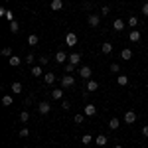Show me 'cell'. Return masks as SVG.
Returning <instances> with one entry per match:
<instances>
[{
	"label": "cell",
	"mask_w": 148,
	"mask_h": 148,
	"mask_svg": "<svg viewBox=\"0 0 148 148\" xmlns=\"http://www.w3.org/2000/svg\"><path fill=\"white\" fill-rule=\"evenodd\" d=\"M38 61H40V65L44 67V65H47V63H49V56H42L40 59H38Z\"/></svg>",
	"instance_id": "obj_30"
},
{
	"label": "cell",
	"mask_w": 148,
	"mask_h": 148,
	"mask_svg": "<svg viewBox=\"0 0 148 148\" xmlns=\"http://www.w3.org/2000/svg\"><path fill=\"white\" fill-rule=\"evenodd\" d=\"M51 99L53 101H61L63 99V89H53L51 91Z\"/></svg>",
	"instance_id": "obj_15"
},
{
	"label": "cell",
	"mask_w": 148,
	"mask_h": 148,
	"mask_svg": "<svg viewBox=\"0 0 148 148\" xmlns=\"http://www.w3.org/2000/svg\"><path fill=\"white\" fill-rule=\"evenodd\" d=\"M10 32H12V34H18V32H20V24L16 22V20L10 22Z\"/></svg>",
	"instance_id": "obj_26"
},
{
	"label": "cell",
	"mask_w": 148,
	"mask_h": 148,
	"mask_svg": "<svg viewBox=\"0 0 148 148\" xmlns=\"http://www.w3.org/2000/svg\"><path fill=\"white\" fill-rule=\"evenodd\" d=\"M30 73H32V75H34V77H40V75H42V73H44V67H42V65H34V67H32V71H30Z\"/></svg>",
	"instance_id": "obj_20"
},
{
	"label": "cell",
	"mask_w": 148,
	"mask_h": 148,
	"mask_svg": "<svg viewBox=\"0 0 148 148\" xmlns=\"http://www.w3.org/2000/svg\"><path fill=\"white\" fill-rule=\"evenodd\" d=\"M38 44H40V38H38L36 34L28 36V46H38Z\"/></svg>",
	"instance_id": "obj_19"
},
{
	"label": "cell",
	"mask_w": 148,
	"mask_h": 148,
	"mask_svg": "<svg viewBox=\"0 0 148 148\" xmlns=\"http://www.w3.org/2000/svg\"><path fill=\"white\" fill-rule=\"evenodd\" d=\"M109 12H111V8H109V6H103V8H101V14H103V16H109Z\"/></svg>",
	"instance_id": "obj_38"
},
{
	"label": "cell",
	"mask_w": 148,
	"mask_h": 148,
	"mask_svg": "<svg viewBox=\"0 0 148 148\" xmlns=\"http://www.w3.org/2000/svg\"><path fill=\"white\" fill-rule=\"evenodd\" d=\"M111 71H113V73H119V71H121V65H119V63H111Z\"/></svg>",
	"instance_id": "obj_36"
},
{
	"label": "cell",
	"mask_w": 148,
	"mask_h": 148,
	"mask_svg": "<svg viewBox=\"0 0 148 148\" xmlns=\"http://www.w3.org/2000/svg\"><path fill=\"white\" fill-rule=\"evenodd\" d=\"M132 57V49H128V47H125L123 51H121V59H125V61H128Z\"/></svg>",
	"instance_id": "obj_17"
},
{
	"label": "cell",
	"mask_w": 148,
	"mask_h": 148,
	"mask_svg": "<svg viewBox=\"0 0 148 148\" xmlns=\"http://www.w3.org/2000/svg\"><path fill=\"white\" fill-rule=\"evenodd\" d=\"M75 44H77V36H75V32H69V34L65 36V46L73 47Z\"/></svg>",
	"instance_id": "obj_8"
},
{
	"label": "cell",
	"mask_w": 148,
	"mask_h": 148,
	"mask_svg": "<svg viewBox=\"0 0 148 148\" xmlns=\"http://www.w3.org/2000/svg\"><path fill=\"white\" fill-rule=\"evenodd\" d=\"M140 38H142L140 30H130V34H128V40L130 42H140Z\"/></svg>",
	"instance_id": "obj_11"
},
{
	"label": "cell",
	"mask_w": 148,
	"mask_h": 148,
	"mask_svg": "<svg viewBox=\"0 0 148 148\" xmlns=\"http://www.w3.org/2000/svg\"><path fill=\"white\" fill-rule=\"evenodd\" d=\"M107 140H109V138L105 136V134H99V136H95V142H97L99 146H105V144H107Z\"/></svg>",
	"instance_id": "obj_23"
},
{
	"label": "cell",
	"mask_w": 148,
	"mask_h": 148,
	"mask_svg": "<svg viewBox=\"0 0 148 148\" xmlns=\"http://www.w3.org/2000/svg\"><path fill=\"white\" fill-rule=\"evenodd\" d=\"M20 121H22V123H28V121H30V113H28V111H22V113H20Z\"/></svg>",
	"instance_id": "obj_29"
},
{
	"label": "cell",
	"mask_w": 148,
	"mask_h": 148,
	"mask_svg": "<svg viewBox=\"0 0 148 148\" xmlns=\"http://www.w3.org/2000/svg\"><path fill=\"white\" fill-rule=\"evenodd\" d=\"M56 61H57V65H65V63L69 61V56L65 53V51H61V49H59V51L56 53Z\"/></svg>",
	"instance_id": "obj_3"
},
{
	"label": "cell",
	"mask_w": 148,
	"mask_h": 148,
	"mask_svg": "<svg viewBox=\"0 0 148 148\" xmlns=\"http://www.w3.org/2000/svg\"><path fill=\"white\" fill-rule=\"evenodd\" d=\"M49 111H51V105H49L47 101H42L40 105H38V113L40 114H47Z\"/></svg>",
	"instance_id": "obj_7"
},
{
	"label": "cell",
	"mask_w": 148,
	"mask_h": 148,
	"mask_svg": "<svg viewBox=\"0 0 148 148\" xmlns=\"http://www.w3.org/2000/svg\"><path fill=\"white\" fill-rule=\"evenodd\" d=\"M146 119H148V114H146Z\"/></svg>",
	"instance_id": "obj_44"
},
{
	"label": "cell",
	"mask_w": 148,
	"mask_h": 148,
	"mask_svg": "<svg viewBox=\"0 0 148 148\" xmlns=\"http://www.w3.org/2000/svg\"><path fill=\"white\" fill-rule=\"evenodd\" d=\"M101 51H103V53H107V56H109V53L113 51V44H109V42H105V44L101 46Z\"/></svg>",
	"instance_id": "obj_22"
},
{
	"label": "cell",
	"mask_w": 148,
	"mask_h": 148,
	"mask_svg": "<svg viewBox=\"0 0 148 148\" xmlns=\"http://www.w3.org/2000/svg\"><path fill=\"white\" fill-rule=\"evenodd\" d=\"M32 103H34V99H32V97H26V101H24V105H26V107H30Z\"/></svg>",
	"instance_id": "obj_41"
},
{
	"label": "cell",
	"mask_w": 148,
	"mask_h": 148,
	"mask_svg": "<svg viewBox=\"0 0 148 148\" xmlns=\"http://www.w3.org/2000/svg\"><path fill=\"white\" fill-rule=\"evenodd\" d=\"M75 71V65L73 63H65V73H73Z\"/></svg>",
	"instance_id": "obj_34"
},
{
	"label": "cell",
	"mask_w": 148,
	"mask_h": 148,
	"mask_svg": "<svg viewBox=\"0 0 148 148\" xmlns=\"http://www.w3.org/2000/svg\"><path fill=\"white\" fill-rule=\"evenodd\" d=\"M2 105H4V107H10L12 105V95H4V97H2Z\"/></svg>",
	"instance_id": "obj_27"
},
{
	"label": "cell",
	"mask_w": 148,
	"mask_h": 148,
	"mask_svg": "<svg viewBox=\"0 0 148 148\" xmlns=\"http://www.w3.org/2000/svg\"><path fill=\"white\" fill-rule=\"evenodd\" d=\"M128 26H130V28H132V30H136V26H138V18L136 16H130V18H128Z\"/></svg>",
	"instance_id": "obj_24"
},
{
	"label": "cell",
	"mask_w": 148,
	"mask_h": 148,
	"mask_svg": "<svg viewBox=\"0 0 148 148\" xmlns=\"http://www.w3.org/2000/svg\"><path fill=\"white\" fill-rule=\"evenodd\" d=\"M95 113H97V107H95L93 103H87V105L83 107V114H85V116H95Z\"/></svg>",
	"instance_id": "obj_5"
},
{
	"label": "cell",
	"mask_w": 148,
	"mask_h": 148,
	"mask_svg": "<svg viewBox=\"0 0 148 148\" xmlns=\"http://www.w3.org/2000/svg\"><path fill=\"white\" fill-rule=\"evenodd\" d=\"M22 61H24V59H22V57H18V56L8 57V63H10V67H18V65H20Z\"/></svg>",
	"instance_id": "obj_13"
},
{
	"label": "cell",
	"mask_w": 148,
	"mask_h": 148,
	"mask_svg": "<svg viewBox=\"0 0 148 148\" xmlns=\"http://www.w3.org/2000/svg\"><path fill=\"white\" fill-rule=\"evenodd\" d=\"M91 75H93V71L89 65H83V67H79V77L81 79H85V81H89L91 79Z\"/></svg>",
	"instance_id": "obj_2"
},
{
	"label": "cell",
	"mask_w": 148,
	"mask_h": 148,
	"mask_svg": "<svg viewBox=\"0 0 148 148\" xmlns=\"http://www.w3.org/2000/svg\"><path fill=\"white\" fill-rule=\"evenodd\" d=\"M56 79H57L56 73H51V71L44 75V83H46V85H53V83H56Z\"/></svg>",
	"instance_id": "obj_12"
},
{
	"label": "cell",
	"mask_w": 148,
	"mask_h": 148,
	"mask_svg": "<svg viewBox=\"0 0 148 148\" xmlns=\"http://www.w3.org/2000/svg\"><path fill=\"white\" fill-rule=\"evenodd\" d=\"M116 83H119L121 87H125V85H128V77H126V75H119V77H116Z\"/></svg>",
	"instance_id": "obj_25"
},
{
	"label": "cell",
	"mask_w": 148,
	"mask_h": 148,
	"mask_svg": "<svg viewBox=\"0 0 148 148\" xmlns=\"http://www.w3.org/2000/svg\"><path fill=\"white\" fill-rule=\"evenodd\" d=\"M2 56H6V57H12L14 53H12V49H10V47L6 46V47H2Z\"/></svg>",
	"instance_id": "obj_32"
},
{
	"label": "cell",
	"mask_w": 148,
	"mask_h": 148,
	"mask_svg": "<svg viewBox=\"0 0 148 148\" xmlns=\"http://www.w3.org/2000/svg\"><path fill=\"white\" fill-rule=\"evenodd\" d=\"M142 14H144V16H148V2H144V4H142Z\"/></svg>",
	"instance_id": "obj_40"
},
{
	"label": "cell",
	"mask_w": 148,
	"mask_h": 148,
	"mask_svg": "<svg viewBox=\"0 0 148 148\" xmlns=\"http://www.w3.org/2000/svg\"><path fill=\"white\" fill-rule=\"evenodd\" d=\"M125 26H126V24L123 22V18H116V20L113 22V30H114V32H123Z\"/></svg>",
	"instance_id": "obj_9"
},
{
	"label": "cell",
	"mask_w": 148,
	"mask_h": 148,
	"mask_svg": "<svg viewBox=\"0 0 148 148\" xmlns=\"http://www.w3.org/2000/svg\"><path fill=\"white\" fill-rule=\"evenodd\" d=\"M119 126H121V119H116V116H113V119L109 121V128H111V130H116Z\"/></svg>",
	"instance_id": "obj_16"
},
{
	"label": "cell",
	"mask_w": 148,
	"mask_h": 148,
	"mask_svg": "<svg viewBox=\"0 0 148 148\" xmlns=\"http://www.w3.org/2000/svg\"><path fill=\"white\" fill-rule=\"evenodd\" d=\"M12 93H14V95L22 93V83H20V81H14V83H12Z\"/></svg>",
	"instance_id": "obj_21"
},
{
	"label": "cell",
	"mask_w": 148,
	"mask_h": 148,
	"mask_svg": "<svg viewBox=\"0 0 148 148\" xmlns=\"http://www.w3.org/2000/svg\"><path fill=\"white\" fill-rule=\"evenodd\" d=\"M4 18H6L8 22H14V14H12V12H6V16H4Z\"/></svg>",
	"instance_id": "obj_39"
},
{
	"label": "cell",
	"mask_w": 148,
	"mask_h": 148,
	"mask_svg": "<svg viewBox=\"0 0 148 148\" xmlns=\"http://www.w3.org/2000/svg\"><path fill=\"white\" fill-rule=\"evenodd\" d=\"M67 63L79 65V63H81V53H77V51H75V53H69V61H67Z\"/></svg>",
	"instance_id": "obj_10"
},
{
	"label": "cell",
	"mask_w": 148,
	"mask_h": 148,
	"mask_svg": "<svg viewBox=\"0 0 148 148\" xmlns=\"http://www.w3.org/2000/svg\"><path fill=\"white\" fill-rule=\"evenodd\" d=\"M142 136L148 138V125H146V126H142Z\"/></svg>",
	"instance_id": "obj_42"
},
{
	"label": "cell",
	"mask_w": 148,
	"mask_h": 148,
	"mask_svg": "<svg viewBox=\"0 0 148 148\" xmlns=\"http://www.w3.org/2000/svg\"><path fill=\"white\" fill-rule=\"evenodd\" d=\"M87 22H89V26H91V28H97V26L101 24V16H99V14H89Z\"/></svg>",
	"instance_id": "obj_6"
},
{
	"label": "cell",
	"mask_w": 148,
	"mask_h": 148,
	"mask_svg": "<svg viewBox=\"0 0 148 148\" xmlns=\"http://www.w3.org/2000/svg\"><path fill=\"white\" fill-rule=\"evenodd\" d=\"M91 140H93L91 134H83V136H81V142H83L85 146H87V144H91Z\"/></svg>",
	"instance_id": "obj_28"
},
{
	"label": "cell",
	"mask_w": 148,
	"mask_h": 148,
	"mask_svg": "<svg viewBox=\"0 0 148 148\" xmlns=\"http://www.w3.org/2000/svg\"><path fill=\"white\" fill-rule=\"evenodd\" d=\"M73 85H75V77L69 75V73H65V75L61 77V89H69V87H73Z\"/></svg>",
	"instance_id": "obj_1"
},
{
	"label": "cell",
	"mask_w": 148,
	"mask_h": 148,
	"mask_svg": "<svg viewBox=\"0 0 148 148\" xmlns=\"http://www.w3.org/2000/svg\"><path fill=\"white\" fill-rule=\"evenodd\" d=\"M123 123H125V125H132V123H136V113H134V111H126Z\"/></svg>",
	"instance_id": "obj_4"
},
{
	"label": "cell",
	"mask_w": 148,
	"mask_h": 148,
	"mask_svg": "<svg viewBox=\"0 0 148 148\" xmlns=\"http://www.w3.org/2000/svg\"><path fill=\"white\" fill-rule=\"evenodd\" d=\"M34 59H36V57H34V53H28V56L24 57V61H26L28 65H32V63H34Z\"/></svg>",
	"instance_id": "obj_31"
},
{
	"label": "cell",
	"mask_w": 148,
	"mask_h": 148,
	"mask_svg": "<svg viewBox=\"0 0 148 148\" xmlns=\"http://www.w3.org/2000/svg\"><path fill=\"white\" fill-rule=\"evenodd\" d=\"M49 6H51V10H61V8H63V0H51V4H49Z\"/></svg>",
	"instance_id": "obj_18"
},
{
	"label": "cell",
	"mask_w": 148,
	"mask_h": 148,
	"mask_svg": "<svg viewBox=\"0 0 148 148\" xmlns=\"http://www.w3.org/2000/svg\"><path fill=\"white\" fill-rule=\"evenodd\" d=\"M114 148H123V146H121V144H114Z\"/></svg>",
	"instance_id": "obj_43"
},
{
	"label": "cell",
	"mask_w": 148,
	"mask_h": 148,
	"mask_svg": "<svg viewBox=\"0 0 148 148\" xmlns=\"http://www.w3.org/2000/svg\"><path fill=\"white\" fill-rule=\"evenodd\" d=\"M85 89H87V91H97V89H99V83H97L95 79H89L87 85H85Z\"/></svg>",
	"instance_id": "obj_14"
},
{
	"label": "cell",
	"mask_w": 148,
	"mask_h": 148,
	"mask_svg": "<svg viewBox=\"0 0 148 148\" xmlns=\"http://www.w3.org/2000/svg\"><path fill=\"white\" fill-rule=\"evenodd\" d=\"M20 136H22V138L30 136V130H28V128H22V130H20Z\"/></svg>",
	"instance_id": "obj_37"
},
{
	"label": "cell",
	"mask_w": 148,
	"mask_h": 148,
	"mask_svg": "<svg viewBox=\"0 0 148 148\" xmlns=\"http://www.w3.org/2000/svg\"><path fill=\"white\" fill-rule=\"evenodd\" d=\"M61 109H63V111H69V109H71V103L69 101H61Z\"/></svg>",
	"instance_id": "obj_35"
},
{
	"label": "cell",
	"mask_w": 148,
	"mask_h": 148,
	"mask_svg": "<svg viewBox=\"0 0 148 148\" xmlns=\"http://www.w3.org/2000/svg\"><path fill=\"white\" fill-rule=\"evenodd\" d=\"M85 121V114H75V125H83Z\"/></svg>",
	"instance_id": "obj_33"
}]
</instances>
